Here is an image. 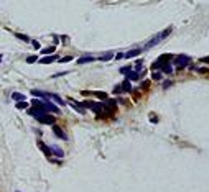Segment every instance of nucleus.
Listing matches in <instances>:
<instances>
[{"mask_svg": "<svg viewBox=\"0 0 209 192\" xmlns=\"http://www.w3.org/2000/svg\"><path fill=\"white\" fill-rule=\"evenodd\" d=\"M32 103L38 108H41L45 113H59V108H58L54 103H51L50 100H38V99H33Z\"/></svg>", "mask_w": 209, "mask_h": 192, "instance_id": "f257e3e1", "label": "nucleus"}, {"mask_svg": "<svg viewBox=\"0 0 209 192\" xmlns=\"http://www.w3.org/2000/svg\"><path fill=\"white\" fill-rule=\"evenodd\" d=\"M170 33H171V28H166V30H163V31L160 33V35H156L155 38L152 39V41H148V43H147L145 49H148V48H153V46H155V44H156V43H160V41H161V39L165 38V36H168V35H170Z\"/></svg>", "mask_w": 209, "mask_h": 192, "instance_id": "f03ea898", "label": "nucleus"}, {"mask_svg": "<svg viewBox=\"0 0 209 192\" xmlns=\"http://www.w3.org/2000/svg\"><path fill=\"white\" fill-rule=\"evenodd\" d=\"M189 61H191V57H189V56L178 54V56H175V66H176L178 69H183V68H186V66L189 64Z\"/></svg>", "mask_w": 209, "mask_h": 192, "instance_id": "7ed1b4c3", "label": "nucleus"}, {"mask_svg": "<svg viewBox=\"0 0 209 192\" xmlns=\"http://www.w3.org/2000/svg\"><path fill=\"white\" fill-rule=\"evenodd\" d=\"M170 59H171V54H163V56H160L158 59L153 63L152 68H153V69H161L165 64H168V61H170Z\"/></svg>", "mask_w": 209, "mask_h": 192, "instance_id": "20e7f679", "label": "nucleus"}, {"mask_svg": "<svg viewBox=\"0 0 209 192\" xmlns=\"http://www.w3.org/2000/svg\"><path fill=\"white\" fill-rule=\"evenodd\" d=\"M28 113H30V115H33V117H35L36 120H38V118H41L43 115H46L45 112L41 110V108H38V107H33V108H28Z\"/></svg>", "mask_w": 209, "mask_h": 192, "instance_id": "39448f33", "label": "nucleus"}, {"mask_svg": "<svg viewBox=\"0 0 209 192\" xmlns=\"http://www.w3.org/2000/svg\"><path fill=\"white\" fill-rule=\"evenodd\" d=\"M54 120H56V118L50 113H46V115H43L41 118H38V121H41V123H45V125H53Z\"/></svg>", "mask_w": 209, "mask_h": 192, "instance_id": "423d86ee", "label": "nucleus"}, {"mask_svg": "<svg viewBox=\"0 0 209 192\" xmlns=\"http://www.w3.org/2000/svg\"><path fill=\"white\" fill-rule=\"evenodd\" d=\"M46 97H48V99H51L53 102H56L58 105H66V103H64V100L61 99L59 95H56V94H46Z\"/></svg>", "mask_w": 209, "mask_h": 192, "instance_id": "0eeeda50", "label": "nucleus"}, {"mask_svg": "<svg viewBox=\"0 0 209 192\" xmlns=\"http://www.w3.org/2000/svg\"><path fill=\"white\" fill-rule=\"evenodd\" d=\"M67 102L71 103V105L74 107V108H76V110H78V112H79V113H86V108H84V107L81 105V103H78V102H76V100H73V99H67Z\"/></svg>", "mask_w": 209, "mask_h": 192, "instance_id": "6e6552de", "label": "nucleus"}, {"mask_svg": "<svg viewBox=\"0 0 209 192\" xmlns=\"http://www.w3.org/2000/svg\"><path fill=\"white\" fill-rule=\"evenodd\" d=\"M53 132H54V135H56L58 138H61V140H67L66 133L63 132V128H59V127H54V125H53Z\"/></svg>", "mask_w": 209, "mask_h": 192, "instance_id": "1a4fd4ad", "label": "nucleus"}, {"mask_svg": "<svg viewBox=\"0 0 209 192\" xmlns=\"http://www.w3.org/2000/svg\"><path fill=\"white\" fill-rule=\"evenodd\" d=\"M50 149H51V154H56L58 158H63V156H64V151H63V149L59 148V146L53 145V146H51Z\"/></svg>", "mask_w": 209, "mask_h": 192, "instance_id": "9d476101", "label": "nucleus"}, {"mask_svg": "<svg viewBox=\"0 0 209 192\" xmlns=\"http://www.w3.org/2000/svg\"><path fill=\"white\" fill-rule=\"evenodd\" d=\"M38 148H40V149H41L43 153H45V156H48V158H50V156H51V149H50V148H48V146H46V145H45V143H41V141H38Z\"/></svg>", "mask_w": 209, "mask_h": 192, "instance_id": "9b49d317", "label": "nucleus"}, {"mask_svg": "<svg viewBox=\"0 0 209 192\" xmlns=\"http://www.w3.org/2000/svg\"><path fill=\"white\" fill-rule=\"evenodd\" d=\"M94 59H96L94 56H89V54H87V56H82V57H79V59H78V64H87V63H92Z\"/></svg>", "mask_w": 209, "mask_h": 192, "instance_id": "f8f14e48", "label": "nucleus"}, {"mask_svg": "<svg viewBox=\"0 0 209 192\" xmlns=\"http://www.w3.org/2000/svg\"><path fill=\"white\" fill-rule=\"evenodd\" d=\"M32 95H33V97H40V100H46V99H48L45 92H41V90H36V89L32 90Z\"/></svg>", "mask_w": 209, "mask_h": 192, "instance_id": "ddd939ff", "label": "nucleus"}, {"mask_svg": "<svg viewBox=\"0 0 209 192\" xmlns=\"http://www.w3.org/2000/svg\"><path fill=\"white\" fill-rule=\"evenodd\" d=\"M138 79H140V76H138V72L137 71H130L127 74V81L130 82V81H138Z\"/></svg>", "mask_w": 209, "mask_h": 192, "instance_id": "4468645a", "label": "nucleus"}, {"mask_svg": "<svg viewBox=\"0 0 209 192\" xmlns=\"http://www.w3.org/2000/svg\"><path fill=\"white\" fill-rule=\"evenodd\" d=\"M53 61H56V56H46L43 59H40V64H51Z\"/></svg>", "mask_w": 209, "mask_h": 192, "instance_id": "2eb2a0df", "label": "nucleus"}, {"mask_svg": "<svg viewBox=\"0 0 209 192\" xmlns=\"http://www.w3.org/2000/svg\"><path fill=\"white\" fill-rule=\"evenodd\" d=\"M120 87H122V92H130V90H132V87H130V82H128L127 79H125V81L120 84Z\"/></svg>", "mask_w": 209, "mask_h": 192, "instance_id": "dca6fc26", "label": "nucleus"}, {"mask_svg": "<svg viewBox=\"0 0 209 192\" xmlns=\"http://www.w3.org/2000/svg\"><path fill=\"white\" fill-rule=\"evenodd\" d=\"M12 99L18 100V102H25V95L20 92H12Z\"/></svg>", "mask_w": 209, "mask_h": 192, "instance_id": "f3484780", "label": "nucleus"}, {"mask_svg": "<svg viewBox=\"0 0 209 192\" xmlns=\"http://www.w3.org/2000/svg\"><path fill=\"white\" fill-rule=\"evenodd\" d=\"M140 53H142V49H132V51H128V53H125L124 57H135V56H138Z\"/></svg>", "mask_w": 209, "mask_h": 192, "instance_id": "a211bd4d", "label": "nucleus"}, {"mask_svg": "<svg viewBox=\"0 0 209 192\" xmlns=\"http://www.w3.org/2000/svg\"><path fill=\"white\" fill-rule=\"evenodd\" d=\"M161 71H163L165 74H171V72H173V66H171V63L165 64L163 68H161Z\"/></svg>", "mask_w": 209, "mask_h": 192, "instance_id": "6ab92c4d", "label": "nucleus"}, {"mask_svg": "<svg viewBox=\"0 0 209 192\" xmlns=\"http://www.w3.org/2000/svg\"><path fill=\"white\" fill-rule=\"evenodd\" d=\"M84 94H86V95H89L91 92H84ZM91 95H96V97H99V99H106L107 100V94L106 92H92Z\"/></svg>", "mask_w": 209, "mask_h": 192, "instance_id": "aec40b11", "label": "nucleus"}, {"mask_svg": "<svg viewBox=\"0 0 209 192\" xmlns=\"http://www.w3.org/2000/svg\"><path fill=\"white\" fill-rule=\"evenodd\" d=\"M112 57H114V53H106V54H102L99 59H100V61H110Z\"/></svg>", "mask_w": 209, "mask_h": 192, "instance_id": "412c9836", "label": "nucleus"}, {"mask_svg": "<svg viewBox=\"0 0 209 192\" xmlns=\"http://www.w3.org/2000/svg\"><path fill=\"white\" fill-rule=\"evenodd\" d=\"M28 105H30V103L26 102V100H25V102H18V103H17V108H20V110H25V108H28Z\"/></svg>", "mask_w": 209, "mask_h": 192, "instance_id": "4be33fe9", "label": "nucleus"}, {"mask_svg": "<svg viewBox=\"0 0 209 192\" xmlns=\"http://www.w3.org/2000/svg\"><path fill=\"white\" fill-rule=\"evenodd\" d=\"M15 36H17L18 39H21V41H25V43H28L30 41V38L26 35H21V33H15Z\"/></svg>", "mask_w": 209, "mask_h": 192, "instance_id": "5701e85b", "label": "nucleus"}, {"mask_svg": "<svg viewBox=\"0 0 209 192\" xmlns=\"http://www.w3.org/2000/svg\"><path fill=\"white\" fill-rule=\"evenodd\" d=\"M41 53H43V54H53V53H54V46H48V48H45Z\"/></svg>", "mask_w": 209, "mask_h": 192, "instance_id": "b1692460", "label": "nucleus"}, {"mask_svg": "<svg viewBox=\"0 0 209 192\" xmlns=\"http://www.w3.org/2000/svg\"><path fill=\"white\" fill-rule=\"evenodd\" d=\"M36 61H38V56H35V54L26 57V63H28V64H33V63H36Z\"/></svg>", "mask_w": 209, "mask_h": 192, "instance_id": "393cba45", "label": "nucleus"}, {"mask_svg": "<svg viewBox=\"0 0 209 192\" xmlns=\"http://www.w3.org/2000/svg\"><path fill=\"white\" fill-rule=\"evenodd\" d=\"M132 71V66H125V68H120V72L122 74H128Z\"/></svg>", "mask_w": 209, "mask_h": 192, "instance_id": "a878e982", "label": "nucleus"}, {"mask_svg": "<svg viewBox=\"0 0 209 192\" xmlns=\"http://www.w3.org/2000/svg\"><path fill=\"white\" fill-rule=\"evenodd\" d=\"M135 69H137V71H140V69H143V63L140 59L137 61V63H135Z\"/></svg>", "mask_w": 209, "mask_h": 192, "instance_id": "bb28decb", "label": "nucleus"}, {"mask_svg": "<svg viewBox=\"0 0 209 192\" xmlns=\"http://www.w3.org/2000/svg\"><path fill=\"white\" fill-rule=\"evenodd\" d=\"M161 77H163V74H161V72H155V74H153V79H155V81H160V79H161Z\"/></svg>", "mask_w": 209, "mask_h": 192, "instance_id": "cd10ccee", "label": "nucleus"}, {"mask_svg": "<svg viewBox=\"0 0 209 192\" xmlns=\"http://www.w3.org/2000/svg\"><path fill=\"white\" fill-rule=\"evenodd\" d=\"M114 94H122V87H120V85H115V89H114Z\"/></svg>", "mask_w": 209, "mask_h": 192, "instance_id": "c85d7f7f", "label": "nucleus"}, {"mask_svg": "<svg viewBox=\"0 0 209 192\" xmlns=\"http://www.w3.org/2000/svg\"><path fill=\"white\" fill-rule=\"evenodd\" d=\"M69 61H71V57H69V56H66V57H61V59H59V63H69Z\"/></svg>", "mask_w": 209, "mask_h": 192, "instance_id": "c756f323", "label": "nucleus"}, {"mask_svg": "<svg viewBox=\"0 0 209 192\" xmlns=\"http://www.w3.org/2000/svg\"><path fill=\"white\" fill-rule=\"evenodd\" d=\"M198 72H199V74H208V69H206V68H199Z\"/></svg>", "mask_w": 209, "mask_h": 192, "instance_id": "7c9ffc66", "label": "nucleus"}, {"mask_svg": "<svg viewBox=\"0 0 209 192\" xmlns=\"http://www.w3.org/2000/svg\"><path fill=\"white\" fill-rule=\"evenodd\" d=\"M201 63H204V64H209V56H206V57H201Z\"/></svg>", "mask_w": 209, "mask_h": 192, "instance_id": "2f4dec72", "label": "nucleus"}, {"mask_svg": "<svg viewBox=\"0 0 209 192\" xmlns=\"http://www.w3.org/2000/svg\"><path fill=\"white\" fill-rule=\"evenodd\" d=\"M122 57H124V53H119V54H115V59H122Z\"/></svg>", "mask_w": 209, "mask_h": 192, "instance_id": "473e14b6", "label": "nucleus"}, {"mask_svg": "<svg viewBox=\"0 0 209 192\" xmlns=\"http://www.w3.org/2000/svg\"><path fill=\"white\" fill-rule=\"evenodd\" d=\"M33 48H35V49H38V48H40V43L38 41H33Z\"/></svg>", "mask_w": 209, "mask_h": 192, "instance_id": "72a5a7b5", "label": "nucleus"}, {"mask_svg": "<svg viewBox=\"0 0 209 192\" xmlns=\"http://www.w3.org/2000/svg\"><path fill=\"white\" fill-rule=\"evenodd\" d=\"M0 63H2V54H0Z\"/></svg>", "mask_w": 209, "mask_h": 192, "instance_id": "f704fd0d", "label": "nucleus"}]
</instances>
